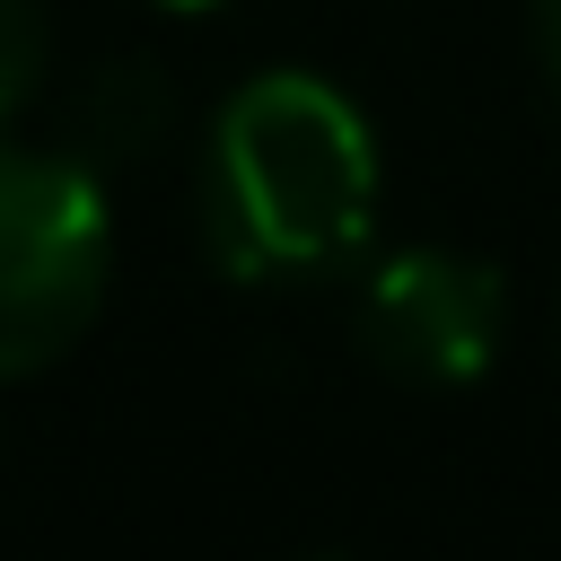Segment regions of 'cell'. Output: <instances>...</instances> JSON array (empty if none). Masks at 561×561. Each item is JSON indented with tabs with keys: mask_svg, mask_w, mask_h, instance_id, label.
<instances>
[{
	"mask_svg": "<svg viewBox=\"0 0 561 561\" xmlns=\"http://www.w3.org/2000/svg\"><path fill=\"white\" fill-rule=\"evenodd\" d=\"M377 149L342 88L307 70H263L219 105L202 167V228L237 280L324 272L368 237Z\"/></svg>",
	"mask_w": 561,
	"mask_h": 561,
	"instance_id": "cell-1",
	"label": "cell"
},
{
	"mask_svg": "<svg viewBox=\"0 0 561 561\" xmlns=\"http://www.w3.org/2000/svg\"><path fill=\"white\" fill-rule=\"evenodd\" d=\"M105 193L88 158L0 149V377L61 359L105 298Z\"/></svg>",
	"mask_w": 561,
	"mask_h": 561,
	"instance_id": "cell-2",
	"label": "cell"
},
{
	"mask_svg": "<svg viewBox=\"0 0 561 561\" xmlns=\"http://www.w3.org/2000/svg\"><path fill=\"white\" fill-rule=\"evenodd\" d=\"M508 289L482 254L456 245H403L359 280V342L377 368L412 386H473L500 351Z\"/></svg>",
	"mask_w": 561,
	"mask_h": 561,
	"instance_id": "cell-3",
	"label": "cell"
},
{
	"mask_svg": "<svg viewBox=\"0 0 561 561\" xmlns=\"http://www.w3.org/2000/svg\"><path fill=\"white\" fill-rule=\"evenodd\" d=\"M167 123H175L167 70L158 61H105V70H88V88L70 105V131H79L70 158H88V167H140L167 140Z\"/></svg>",
	"mask_w": 561,
	"mask_h": 561,
	"instance_id": "cell-4",
	"label": "cell"
},
{
	"mask_svg": "<svg viewBox=\"0 0 561 561\" xmlns=\"http://www.w3.org/2000/svg\"><path fill=\"white\" fill-rule=\"evenodd\" d=\"M44 53H53V35H44V9L35 0H0V123L35 96V79H44Z\"/></svg>",
	"mask_w": 561,
	"mask_h": 561,
	"instance_id": "cell-5",
	"label": "cell"
},
{
	"mask_svg": "<svg viewBox=\"0 0 561 561\" xmlns=\"http://www.w3.org/2000/svg\"><path fill=\"white\" fill-rule=\"evenodd\" d=\"M535 53H543V79L561 88V0H535Z\"/></svg>",
	"mask_w": 561,
	"mask_h": 561,
	"instance_id": "cell-6",
	"label": "cell"
},
{
	"mask_svg": "<svg viewBox=\"0 0 561 561\" xmlns=\"http://www.w3.org/2000/svg\"><path fill=\"white\" fill-rule=\"evenodd\" d=\"M158 9H210V0H158Z\"/></svg>",
	"mask_w": 561,
	"mask_h": 561,
	"instance_id": "cell-7",
	"label": "cell"
}]
</instances>
